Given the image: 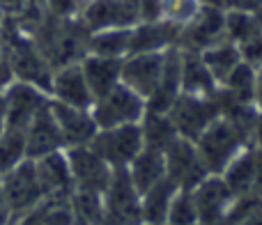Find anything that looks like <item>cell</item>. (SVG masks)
<instances>
[{"instance_id":"cell-1","label":"cell","mask_w":262,"mask_h":225,"mask_svg":"<svg viewBox=\"0 0 262 225\" xmlns=\"http://www.w3.org/2000/svg\"><path fill=\"white\" fill-rule=\"evenodd\" d=\"M195 149L200 154L205 170L209 175H221L228 163L237 156L244 147H249L251 133L228 117H216L198 138L193 140Z\"/></svg>"},{"instance_id":"cell-2","label":"cell","mask_w":262,"mask_h":225,"mask_svg":"<svg viewBox=\"0 0 262 225\" xmlns=\"http://www.w3.org/2000/svg\"><path fill=\"white\" fill-rule=\"evenodd\" d=\"M0 191H3L9 209H12L14 223L46 200V191L39 182L37 166L32 159H26L9 172L0 175Z\"/></svg>"},{"instance_id":"cell-3","label":"cell","mask_w":262,"mask_h":225,"mask_svg":"<svg viewBox=\"0 0 262 225\" xmlns=\"http://www.w3.org/2000/svg\"><path fill=\"white\" fill-rule=\"evenodd\" d=\"M90 147L108 163L113 170L129 168V163L140 154L145 147L140 122L136 124L111 126V129H97L95 138L90 140Z\"/></svg>"},{"instance_id":"cell-4","label":"cell","mask_w":262,"mask_h":225,"mask_svg":"<svg viewBox=\"0 0 262 225\" xmlns=\"http://www.w3.org/2000/svg\"><path fill=\"white\" fill-rule=\"evenodd\" d=\"M92 117H95L97 129H111V126L136 124L145 115V99L138 97L127 85H115L104 97L95 99L92 104Z\"/></svg>"},{"instance_id":"cell-5","label":"cell","mask_w":262,"mask_h":225,"mask_svg":"<svg viewBox=\"0 0 262 225\" xmlns=\"http://www.w3.org/2000/svg\"><path fill=\"white\" fill-rule=\"evenodd\" d=\"M168 117H170L177 136L193 143L221 115H219V106L214 101V95L198 97V95H184L182 92L175 99V104L170 106V110H168Z\"/></svg>"},{"instance_id":"cell-6","label":"cell","mask_w":262,"mask_h":225,"mask_svg":"<svg viewBox=\"0 0 262 225\" xmlns=\"http://www.w3.org/2000/svg\"><path fill=\"white\" fill-rule=\"evenodd\" d=\"M64 154H67L69 170H72L74 191H88V193L104 195V191L111 184V177H113V168L90 145L67 147Z\"/></svg>"},{"instance_id":"cell-7","label":"cell","mask_w":262,"mask_h":225,"mask_svg":"<svg viewBox=\"0 0 262 225\" xmlns=\"http://www.w3.org/2000/svg\"><path fill=\"white\" fill-rule=\"evenodd\" d=\"M163 159H166V177L180 191H193L205 177H209L195 145L186 138L172 140L170 147L163 152Z\"/></svg>"},{"instance_id":"cell-8","label":"cell","mask_w":262,"mask_h":225,"mask_svg":"<svg viewBox=\"0 0 262 225\" xmlns=\"http://www.w3.org/2000/svg\"><path fill=\"white\" fill-rule=\"evenodd\" d=\"M223 30H226V9H219V7H212V5L203 3L198 14H195L186 26H182L177 49L191 51V53H200V51H205L207 46L223 39Z\"/></svg>"},{"instance_id":"cell-9","label":"cell","mask_w":262,"mask_h":225,"mask_svg":"<svg viewBox=\"0 0 262 225\" xmlns=\"http://www.w3.org/2000/svg\"><path fill=\"white\" fill-rule=\"evenodd\" d=\"M3 95L7 104V129L12 131H26L30 122L51 104V97L44 90L23 81H14Z\"/></svg>"},{"instance_id":"cell-10","label":"cell","mask_w":262,"mask_h":225,"mask_svg":"<svg viewBox=\"0 0 262 225\" xmlns=\"http://www.w3.org/2000/svg\"><path fill=\"white\" fill-rule=\"evenodd\" d=\"M81 23L88 32L134 28L138 23V0H88Z\"/></svg>"},{"instance_id":"cell-11","label":"cell","mask_w":262,"mask_h":225,"mask_svg":"<svg viewBox=\"0 0 262 225\" xmlns=\"http://www.w3.org/2000/svg\"><path fill=\"white\" fill-rule=\"evenodd\" d=\"M198 212L200 225H226V216L232 207V191L223 182L221 175H209L191 191Z\"/></svg>"},{"instance_id":"cell-12","label":"cell","mask_w":262,"mask_h":225,"mask_svg":"<svg viewBox=\"0 0 262 225\" xmlns=\"http://www.w3.org/2000/svg\"><path fill=\"white\" fill-rule=\"evenodd\" d=\"M166 62V51L163 53H134L122 60V76L120 83L134 90L145 101L154 95L159 87Z\"/></svg>"},{"instance_id":"cell-13","label":"cell","mask_w":262,"mask_h":225,"mask_svg":"<svg viewBox=\"0 0 262 225\" xmlns=\"http://www.w3.org/2000/svg\"><path fill=\"white\" fill-rule=\"evenodd\" d=\"M7 58L12 64V72L16 81L30 83V85L44 90L51 97V78H53V69L49 67V60L44 58L35 41H18L16 46L7 49Z\"/></svg>"},{"instance_id":"cell-14","label":"cell","mask_w":262,"mask_h":225,"mask_svg":"<svg viewBox=\"0 0 262 225\" xmlns=\"http://www.w3.org/2000/svg\"><path fill=\"white\" fill-rule=\"evenodd\" d=\"M232 195H262V149L255 145L244 147L221 172Z\"/></svg>"},{"instance_id":"cell-15","label":"cell","mask_w":262,"mask_h":225,"mask_svg":"<svg viewBox=\"0 0 262 225\" xmlns=\"http://www.w3.org/2000/svg\"><path fill=\"white\" fill-rule=\"evenodd\" d=\"M104 207L106 216H113L131 225H143L140 221V193L136 191L134 182L129 179L127 168L113 170L108 189L104 191Z\"/></svg>"},{"instance_id":"cell-16","label":"cell","mask_w":262,"mask_h":225,"mask_svg":"<svg viewBox=\"0 0 262 225\" xmlns=\"http://www.w3.org/2000/svg\"><path fill=\"white\" fill-rule=\"evenodd\" d=\"M51 99L60 101L64 106H74V108H92L95 97L90 92L85 76H83L81 62H69L62 67L53 69V78H51Z\"/></svg>"},{"instance_id":"cell-17","label":"cell","mask_w":262,"mask_h":225,"mask_svg":"<svg viewBox=\"0 0 262 225\" xmlns=\"http://www.w3.org/2000/svg\"><path fill=\"white\" fill-rule=\"evenodd\" d=\"M182 26L172 21H152V23H136L131 28L129 55L134 53H163L168 49H177Z\"/></svg>"},{"instance_id":"cell-18","label":"cell","mask_w":262,"mask_h":225,"mask_svg":"<svg viewBox=\"0 0 262 225\" xmlns=\"http://www.w3.org/2000/svg\"><path fill=\"white\" fill-rule=\"evenodd\" d=\"M53 112L58 129L64 138V149L67 147H78V145H90V140L97 133L95 117L88 108H74V106H64L60 101L51 99L49 104Z\"/></svg>"},{"instance_id":"cell-19","label":"cell","mask_w":262,"mask_h":225,"mask_svg":"<svg viewBox=\"0 0 262 225\" xmlns=\"http://www.w3.org/2000/svg\"><path fill=\"white\" fill-rule=\"evenodd\" d=\"M62 149L64 138L58 129V122H55L51 108H44L26 129V156L37 161L46 154L62 152Z\"/></svg>"},{"instance_id":"cell-20","label":"cell","mask_w":262,"mask_h":225,"mask_svg":"<svg viewBox=\"0 0 262 225\" xmlns=\"http://www.w3.org/2000/svg\"><path fill=\"white\" fill-rule=\"evenodd\" d=\"M37 175L46 191V198H72L74 193V182H72V170H69L67 154L53 152L46 156L37 159Z\"/></svg>"},{"instance_id":"cell-21","label":"cell","mask_w":262,"mask_h":225,"mask_svg":"<svg viewBox=\"0 0 262 225\" xmlns=\"http://www.w3.org/2000/svg\"><path fill=\"white\" fill-rule=\"evenodd\" d=\"M122 60L124 58H101V55H90V53L83 55L81 69H83V76H85L95 99L104 97L115 85H120Z\"/></svg>"},{"instance_id":"cell-22","label":"cell","mask_w":262,"mask_h":225,"mask_svg":"<svg viewBox=\"0 0 262 225\" xmlns=\"http://www.w3.org/2000/svg\"><path fill=\"white\" fill-rule=\"evenodd\" d=\"M127 172H129V179L134 182L136 191L143 195L145 191L152 189L154 184H159L166 177V159H163V152L143 147L138 156L129 163Z\"/></svg>"},{"instance_id":"cell-23","label":"cell","mask_w":262,"mask_h":225,"mask_svg":"<svg viewBox=\"0 0 262 225\" xmlns=\"http://www.w3.org/2000/svg\"><path fill=\"white\" fill-rule=\"evenodd\" d=\"M177 186L168 177H163L159 184L147 189L140 195V221L143 225H166L168 209L177 193Z\"/></svg>"},{"instance_id":"cell-24","label":"cell","mask_w":262,"mask_h":225,"mask_svg":"<svg viewBox=\"0 0 262 225\" xmlns=\"http://www.w3.org/2000/svg\"><path fill=\"white\" fill-rule=\"evenodd\" d=\"M219 83L209 74L207 64L203 62L200 53H191V51H182V92L184 95H198L209 97Z\"/></svg>"},{"instance_id":"cell-25","label":"cell","mask_w":262,"mask_h":225,"mask_svg":"<svg viewBox=\"0 0 262 225\" xmlns=\"http://www.w3.org/2000/svg\"><path fill=\"white\" fill-rule=\"evenodd\" d=\"M200 58H203V62L207 64L209 74L214 76V81H216L219 85H221V83L228 78V74L242 62L239 49H237L232 41H228L226 37L219 39L216 44L207 46L205 51H200Z\"/></svg>"},{"instance_id":"cell-26","label":"cell","mask_w":262,"mask_h":225,"mask_svg":"<svg viewBox=\"0 0 262 225\" xmlns=\"http://www.w3.org/2000/svg\"><path fill=\"white\" fill-rule=\"evenodd\" d=\"M129 39H131V28H111V30L90 32L88 53L101 55V58H127Z\"/></svg>"},{"instance_id":"cell-27","label":"cell","mask_w":262,"mask_h":225,"mask_svg":"<svg viewBox=\"0 0 262 225\" xmlns=\"http://www.w3.org/2000/svg\"><path fill=\"white\" fill-rule=\"evenodd\" d=\"M262 35V12H242V9H228L226 12V30L223 37L235 46Z\"/></svg>"},{"instance_id":"cell-28","label":"cell","mask_w":262,"mask_h":225,"mask_svg":"<svg viewBox=\"0 0 262 225\" xmlns=\"http://www.w3.org/2000/svg\"><path fill=\"white\" fill-rule=\"evenodd\" d=\"M140 131H143L145 147L159 149V152H166L172 140L180 138L170 122V117H168V112H147L145 110L143 120H140Z\"/></svg>"},{"instance_id":"cell-29","label":"cell","mask_w":262,"mask_h":225,"mask_svg":"<svg viewBox=\"0 0 262 225\" xmlns=\"http://www.w3.org/2000/svg\"><path fill=\"white\" fill-rule=\"evenodd\" d=\"M221 87H226L242 104L255 106V67H251V64H246L244 60H242V62L228 74V78L221 83Z\"/></svg>"},{"instance_id":"cell-30","label":"cell","mask_w":262,"mask_h":225,"mask_svg":"<svg viewBox=\"0 0 262 225\" xmlns=\"http://www.w3.org/2000/svg\"><path fill=\"white\" fill-rule=\"evenodd\" d=\"M26 159V131H3L0 133V175L9 172Z\"/></svg>"},{"instance_id":"cell-31","label":"cell","mask_w":262,"mask_h":225,"mask_svg":"<svg viewBox=\"0 0 262 225\" xmlns=\"http://www.w3.org/2000/svg\"><path fill=\"white\" fill-rule=\"evenodd\" d=\"M166 225H200L191 191H177L168 209Z\"/></svg>"},{"instance_id":"cell-32","label":"cell","mask_w":262,"mask_h":225,"mask_svg":"<svg viewBox=\"0 0 262 225\" xmlns=\"http://www.w3.org/2000/svg\"><path fill=\"white\" fill-rule=\"evenodd\" d=\"M200 0H163V18L177 26H186L198 14Z\"/></svg>"},{"instance_id":"cell-33","label":"cell","mask_w":262,"mask_h":225,"mask_svg":"<svg viewBox=\"0 0 262 225\" xmlns=\"http://www.w3.org/2000/svg\"><path fill=\"white\" fill-rule=\"evenodd\" d=\"M88 0H49V9L55 18H74L81 16Z\"/></svg>"},{"instance_id":"cell-34","label":"cell","mask_w":262,"mask_h":225,"mask_svg":"<svg viewBox=\"0 0 262 225\" xmlns=\"http://www.w3.org/2000/svg\"><path fill=\"white\" fill-rule=\"evenodd\" d=\"M163 18V0H138V23H152Z\"/></svg>"},{"instance_id":"cell-35","label":"cell","mask_w":262,"mask_h":225,"mask_svg":"<svg viewBox=\"0 0 262 225\" xmlns=\"http://www.w3.org/2000/svg\"><path fill=\"white\" fill-rule=\"evenodd\" d=\"M237 49H239V55L246 64H251V67H260L262 64V35L246 41V44L237 46Z\"/></svg>"},{"instance_id":"cell-36","label":"cell","mask_w":262,"mask_h":225,"mask_svg":"<svg viewBox=\"0 0 262 225\" xmlns=\"http://www.w3.org/2000/svg\"><path fill=\"white\" fill-rule=\"evenodd\" d=\"M228 9H242V12H262V0H228Z\"/></svg>"},{"instance_id":"cell-37","label":"cell","mask_w":262,"mask_h":225,"mask_svg":"<svg viewBox=\"0 0 262 225\" xmlns=\"http://www.w3.org/2000/svg\"><path fill=\"white\" fill-rule=\"evenodd\" d=\"M237 225H262V200L251 209V212H246V216Z\"/></svg>"},{"instance_id":"cell-38","label":"cell","mask_w":262,"mask_h":225,"mask_svg":"<svg viewBox=\"0 0 262 225\" xmlns=\"http://www.w3.org/2000/svg\"><path fill=\"white\" fill-rule=\"evenodd\" d=\"M14 216H12V209H9L7 200H5L3 191H0V225H12Z\"/></svg>"},{"instance_id":"cell-39","label":"cell","mask_w":262,"mask_h":225,"mask_svg":"<svg viewBox=\"0 0 262 225\" xmlns=\"http://www.w3.org/2000/svg\"><path fill=\"white\" fill-rule=\"evenodd\" d=\"M255 108L262 112V64L255 67Z\"/></svg>"},{"instance_id":"cell-40","label":"cell","mask_w":262,"mask_h":225,"mask_svg":"<svg viewBox=\"0 0 262 225\" xmlns=\"http://www.w3.org/2000/svg\"><path fill=\"white\" fill-rule=\"evenodd\" d=\"M251 143H253L258 149H262V112L258 115V120H255V126H253V140H251Z\"/></svg>"},{"instance_id":"cell-41","label":"cell","mask_w":262,"mask_h":225,"mask_svg":"<svg viewBox=\"0 0 262 225\" xmlns=\"http://www.w3.org/2000/svg\"><path fill=\"white\" fill-rule=\"evenodd\" d=\"M7 129V104H5V95L0 92V133Z\"/></svg>"},{"instance_id":"cell-42","label":"cell","mask_w":262,"mask_h":225,"mask_svg":"<svg viewBox=\"0 0 262 225\" xmlns=\"http://www.w3.org/2000/svg\"><path fill=\"white\" fill-rule=\"evenodd\" d=\"M5 53V39H3V32H0V55Z\"/></svg>"},{"instance_id":"cell-43","label":"cell","mask_w":262,"mask_h":225,"mask_svg":"<svg viewBox=\"0 0 262 225\" xmlns=\"http://www.w3.org/2000/svg\"><path fill=\"white\" fill-rule=\"evenodd\" d=\"M12 225H16V223H12Z\"/></svg>"}]
</instances>
